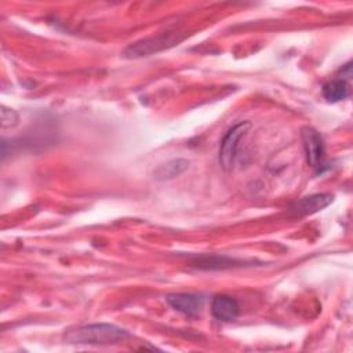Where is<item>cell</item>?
Segmentation results:
<instances>
[{"mask_svg": "<svg viewBox=\"0 0 353 353\" xmlns=\"http://www.w3.org/2000/svg\"><path fill=\"white\" fill-rule=\"evenodd\" d=\"M130 332L109 323H97L77 327L65 335V341L73 345H112L124 341Z\"/></svg>", "mask_w": 353, "mask_h": 353, "instance_id": "cell-1", "label": "cell"}, {"mask_svg": "<svg viewBox=\"0 0 353 353\" xmlns=\"http://www.w3.org/2000/svg\"><path fill=\"white\" fill-rule=\"evenodd\" d=\"M183 37H179L178 33H161L159 36L153 37H146L139 41H135L130 44L124 51L123 55L125 58H141V57H148L156 52H160L163 50H167L176 43H179Z\"/></svg>", "mask_w": 353, "mask_h": 353, "instance_id": "cell-2", "label": "cell"}, {"mask_svg": "<svg viewBox=\"0 0 353 353\" xmlns=\"http://www.w3.org/2000/svg\"><path fill=\"white\" fill-rule=\"evenodd\" d=\"M250 127H251L250 121H240L236 125H233L222 138L221 145H219L218 157H219V164L225 171H228L233 167L239 141L248 131Z\"/></svg>", "mask_w": 353, "mask_h": 353, "instance_id": "cell-3", "label": "cell"}, {"mask_svg": "<svg viewBox=\"0 0 353 353\" xmlns=\"http://www.w3.org/2000/svg\"><path fill=\"white\" fill-rule=\"evenodd\" d=\"M302 142L307 164L312 168H320L325 153L323 137L314 128L305 127L302 130Z\"/></svg>", "mask_w": 353, "mask_h": 353, "instance_id": "cell-4", "label": "cell"}, {"mask_svg": "<svg viewBox=\"0 0 353 353\" xmlns=\"http://www.w3.org/2000/svg\"><path fill=\"white\" fill-rule=\"evenodd\" d=\"M165 301L174 310L183 316L196 317L203 307L204 296L199 294H170Z\"/></svg>", "mask_w": 353, "mask_h": 353, "instance_id": "cell-5", "label": "cell"}, {"mask_svg": "<svg viewBox=\"0 0 353 353\" xmlns=\"http://www.w3.org/2000/svg\"><path fill=\"white\" fill-rule=\"evenodd\" d=\"M334 201V196L330 193H317V194H310L306 197H302L301 200L295 201L290 212L294 215H310L314 212H319L328 207Z\"/></svg>", "mask_w": 353, "mask_h": 353, "instance_id": "cell-6", "label": "cell"}, {"mask_svg": "<svg viewBox=\"0 0 353 353\" xmlns=\"http://www.w3.org/2000/svg\"><path fill=\"white\" fill-rule=\"evenodd\" d=\"M240 307L234 298L229 295H216L211 302V313L219 321H233L239 316Z\"/></svg>", "mask_w": 353, "mask_h": 353, "instance_id": "cell-7", "label": "cell"}, {"mask_svg": "<svg viewBox=\"0 0 353 353\" xmlns=\"http://www.w3.org/2000/svg\"><path fill=\"white\" fill-rule=\"evenodd\" d=\"M350 95V87L346 81V77L334 79L323 85V97L328 102L343 101Z\"/></svg>", "mask_w": 353, "mask_h": 353, "instance_id": "cell-8", "label": "cell"}, {"mask_svg": "<svg viewBox=\"0 0 353 353\" xmlns=\"http://www.w3.org/2000/svg\"><path fill=\"white\" fill-rule=\"evenodd\" d=\"M189 161L186 159H172L167 161L165 164L160 165L154 171V178L159 181H165V179H172L178 175H181L185 170H188Z\"/></svg>", "mask_w": 353, "mask_h": 353, "instance_id": "cell-9", "label": "cell"}, {"mask_svg": "<svg viewBox=\"0 0 353 353\" xmlns=\"http://www.w3.org/2000/svg\"><path fill=\"white\" fill-rule=\"evenodd\" d=\"M233 263H236L234 259L214 255V256H204L201 259H197V262H194V266L200 269H223V268L233 266Z\"/></svg>", "mask_w": 353, "mask_h": 353, "instance_id": "cell-10", "label": "cell"}, {"mask_svg": "<svg viewBox=\"0 0 353 353\" xmlns=\"http://www.w3.org/2000/svg\"><path fill=\"white\" fill-rule=\"evenodd\" d=\"M18 123V113L12 109L1 106V127L8 128L14 127Z\"/></svg>", "mask_w": 353, "mask_h": 353, "instance_id": "cell-11", "label": "cell"}]
</instances>
